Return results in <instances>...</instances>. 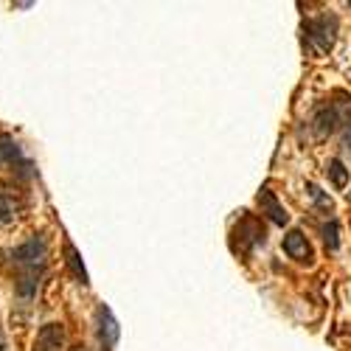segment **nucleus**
I'll list each match as a JSON object with an SVG mask.
<instances>
[{
	"instance_id": "nucleus-7",
	"label": "nucleus",
	"mask_w": 351,
	"mask_h": 351,
	"mask_svg": "<svg viewBox=\"0 0 351 351\" xmlns=\"http://www.w3.org/2000/svg\"><path fill=\"white\" fill-rule=\"evenodd\" d=\"M284 253L289 256V258H295V261H309L315 258V253H312V245L306 242V237L301 230H289L287 237H284Z\"/></svg>"
},
{
	"instance_id": "nucleus-11",
	"label": "nucleus",
	"mask_w": 351,
	"mask_h": 351,
	"mask_svg": "<svg viewBox=\"0 0 351 351\" xmlns=\"http://www.w3.org/2000/svg\"><path fill=\"white\" fill-rule=\"evenodd\" d=\"M326 174H329V180H332L337 189H346V183H348V169H346L337 158H332V160L326 163Z\"/></svg>"
},
{
	"instance_id": "nucleus-1",
	"label": "nucleus",
	"mask_w": 351,
	"mask_h": 351,
	"mask_svg": "<svg viewBox=\"0 0 351 351\" xmlns=\"http://www.w3.org/2000/svg\"><path fill=\"white\" fill-rule=\"evenodd\" d=\"M45 258H48V245H45L43 237H34V239H28V242H23L20 247L12 250V261L23 270L20 276H25V273H37V276H43Z\"/></svg>"
},
{
	"instance_id": "nucleus-5",
	"label": "nucleus",
	"mask_w": 351,
	"mask_h": 351,
	"mask_svg": "<svg viewBox=\"0 0 351 351\" xmlns=\"http://www.w3.org/2000/svg\"><path fill=\"white\" fill-rule=\"evenodd\" d=\"M62 346H65L62 324H45L34 337V351H62Z\"/></svg>"
},
{
	"instance_id": "nucleus-2",
	"label": "nucleus",
	"mask_w": 351,
	"mask_h": 351,
	"mask_svg": "<svg viewBox=\"0 0 351 351\" xmlns=\"http://www.w3.org/2000/svg\"><path fill=\"white\" fill-rule=\"evenodd\" d=\"M304 34L312 43V48L317 53H326L335 45V34H337V20L335 17H317V20H306L304 23Z\"/></svg>"
},
{
	"instance_id": "nucleus-15",
	"label": "nucleus",
	"mask_w": 351,
	"mask_h": 351,
	"mask_svg": "<svg viewBox=\"0 0 351 351\" xmlns=\"http://www.w3.org/2000/svg\"><path fill=\"white\" fill-rule=\"evenodd\" d=\"M343 143H346V149H348V152H351V130H348V132H346V141H343Z\"/></svg>"
},
{
	"instance_id": "nucleus-12",
	"label": "nucleus",
	"mask_w": 351,
	"mask_h": 351,
	"mask_svg": "<svg viewBox=\"0 0 351 351\" xmlns=\"http://www.w3.org/2000/svg\"><path fill=\"white\" fill-rule=\"evenodd\" d=\"M14 211H17V208H14V199L0 191V225H12L14 217H17Z\"/></svg>"
},
{
	"instance_id": "nucleus-8",
	"label": "nucleus",
	"mask_w": 351,
	"mask_h": 351,
	"mask_svg": "<svg viewBox=\"0 0 351 351\" xmlns=\"http://www.w3.org/2000/svg\"><path fill=\"white\" fill-rule=\"evenodd\" d=\"M237 237H242L239 250L247 253L253 245H265V228H261L253 217H245V219L239 222V228H237Z\"/></svg>"
},
{
	"instance_id": "nucleus-14",
	"label": "nucleus",
	"mask_w": 351,
	"mask_h": 351,
	"mask_svg": "<svg viewBox=\"0 0 351 351\" xmlns=\"http://www.w3.org/2000/svg\"><path fill=\"white\" fill-rule=\"evenodd\" d=\"M340 228H337V222H329L326 228H324V239H326V247L329 250H337V245H340Z\"/></svg>"
},
{
	"instance_id": "nucleus-6",
	"label": "nucleus",
	"mask_w": 351,
	"mask_h": 351,
	"mask_svg": "<svg viewBox=\"0 0 351 351\" xmlns=\"http://www.w3.org/2000/svg\"><path fill=\"white\" fill-rule=\"evenodd\" d=\"M258 208H261V214H267V219H270V222H276V225H281V228L289 222L287 208H284L281 202L276 199V194H273L267 186L258 191Z\"/></svg>"
},
{
	"instance_id": "nucleus-3",
	"label": "nucleus",
	"mask_w": 351,
	"mask_h": 351,
	"mask_svg": "<svg viewBox=\"0 0 351 351\" xmlns=\"http://www.w3.org/2000/svg\"><path fill=\"white\" fill-rule=\"evenodd\" d=\"M119 335H121L119 320L112 317V312L104 304H99L96 306V337H99L101 351H112L115 343H119Z\"/></svg>"
},
{
	"instance_id": "nucleus-9",
	"label": "nucleus",
	"mask_w": 351,
	"mask_h": 351,
	"mask_svg": "<svg viewBox=\"0 0 351 351\" xmlns=\"http://www.w3.org/2000/svg\"><path fill=\"white\" fill-rule=\"evenodd\" d=\"M337 121H340V115L335 112V110H317L315 112V119H312V124H315V135L317 138H324V135H329L335 127H337Z\"/></svg>"
},
{
	"instance_id": "nucleus-16",
	"label": "nucleus",
	"mask_w": 351,
	"mask_h": 351,
	"mask_svg": "<svg viewBox=\"0 0 351 351\" xmlns=\"http://www.w3.org/2000/svg\"><path fill=\"white\" fill-rule=\"evenodd\" d=\"M0 351H6V348H3V340H0Z\"/></svg>"
},
{
	"instance_id": "nucleus-4",
	"label": "nucleus",
	"mask_w": 351,
	"mask_h": 351,
	"mask_svg": "<svg viewBox=\"0 0 351 351\" xmlns=\"http://www.w3.org/2000/svg\"><path fill=\"white\" fill-rule=\"evenodd\" d=\"M0 166H12L20 171V178H32V163H28L20 152V146L12 135H0Z\"/></svg>"
},
{
	"instance_id": "nucleus-13",
	"label": "nucleus",
	"mask_w": 351,
	"mask_h": 351,
	"mask_svg": "<svg viewBox=\"0 0 351 351\" xmlns=\"http://www.w3.org/2000/svg\"><path fill=\"white\" fill-rule=\"evenodd\" d=\"M306 191H309V197H312V202H315V206L317 208H324V211H332L335 208V202H332V197H326L324 191H320L315 183H309L306 186Z\"/></svg>"
},
{
	"instance_id": "nucleus-10",
	"label": "nucleus",
	"mask_w": 351,
	"mask_h": 351,
	"mask_svg": "<svg viewBox=\"0 0 351 351\" xmlns=\"http://www.w3.org/2000/svg\"><path fill=\"white\" fill-rule=\"evenodd\" d=\"M65 265H68V270L73 273V278H76L79 284H87V270H84V265H82V256L76 253V247H73L71 242H65Z\"/></svg>"
}]
</instances>
